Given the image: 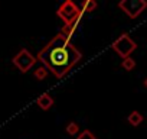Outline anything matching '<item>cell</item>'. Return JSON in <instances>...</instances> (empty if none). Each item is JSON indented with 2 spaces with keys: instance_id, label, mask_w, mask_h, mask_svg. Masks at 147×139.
Segmentation results:
<instances>
[{
  "instance_id": "obj_10",
  "label": "cell",
  "mask_w": 147,
  "mask_h": 139,
  "mask_svg": "<svg viewBox=\"0 0 147 139\" xmlns=\"http://www.w3.org/2000/svg\"><path fill=\"white\" fill-rule=\"evenodd\" d=\"M48 73H49V71H48L45 67H39L38 70H35L33 76H35L36 80H45V78L48 77Z\"/></svg>"
},
{
  "instance_id": "obj_1",
  "label": "cell",
  "mask_w": 147,
  "mask_h": 139,
  "mask_svg": "<svg viewBox=\"0 0 147 139\" xmlns=\"http://www.w3.org/2000/svg\"><path fill=\"white\" fill-rule=\"evenodd\" d=\"M81 58L82 52L61 32L56 33L36 55V61L42 62L56 78H63Z\"/></svg>"
},
{
  "instance_id": "obj_3",
  "label": "cell",
  "mask_w": 147,
  "mask_h": 139,
  "mask_svg": "<svg viewBox=\"0 0 147 139\" xmlns=\"http://www.w3.org/2000/svg\"><path fill=\"white\" fill-rule=\"evenodd\" d=\"M111 48L124 59L127 57L131 55V52H134L137 49V44L128 36V33H121L111 45Z\"/></svg>"
},
{
  "instance_id": "obj_9",
  "label": "cell",
  "mask_w": 147,
  "mask_h": 139,
  "mask_svg": "<svg viewBox=\"0 0 147 139\" xmlns=\"http://www.w3.org/2000/svg\"><path fill=\"white\" fill-rule=\"evenodd\" d=\"M121 67L125 70V71H131V70H134V67H136V61H134L131 57H127V58L123 59Z\"/></svg>"
},
{
  "instance_id": "obj_6",
  "label": "cell",
  "mask_w": 147,
  "mask_h": 139,
  "mask_svg": "<svg viewBox=\"0 0 147 139\" xmlns=\"http://www.w3.org/2000/svg\"><path fill=\"white\" fill-rule=\"evenodd\" d=\"M36 104H38L42 110H49V109L53 106V99H52L51 94L43 93V94H40V96L36 99Z\"/></svg>"
},
{
  "instance_id": "obj_11",
  "label": "cell",
  "mask_w": 147,
  "mask_h": 139,
  "mask_svg": "<svg viewBox=\"0 0 147 139\" xmlns=\"http://www.w3.org/2000/svg\"><path fill=\"white\" fill-rule=\"evenodd\" d=\"M65 130H66V133L68 135H77L78 132H80V126L75 123V122H69L68 125H66V127H65Z\"/></svg>"
},
{
  "instance_id": "obj_8",
  "label": "cell",
  "mask_w": 147,
  "mask_h": 139,
  "mask_svg": "<svg viewBox=\"0 0 147 139\" xmlns=\"http://www.w3.org/2000/svg\"><path fill=\"white\" fill-rule=\"evenodd\" d=\"M97 2H95V0H85V2H82L81 3V10L82 12H94L95 9H97Z\"/></svg>"
},
{
  "instance_id": "obj_13",
  "label": "cell",
  "mask_w": 147,
  "mask_h": 139,
  "mask_svg": "<svg viewBox=\"0 0 147 139\" xmlns=\"http://www.w3.org/2000/svg\"><path fill=\"white\" fill-rule=\"evenodd\" d=\"M144 86H146V87H147V78H146V80H144Z\"/></svg>"
},
{
  "instance_id": "obj_2",
  "label": "cell",
  "mask_w": 147,
  "mask_h": 139,
  "mask_svg": "<svg viewBox=\"0 0 147 139\" xmlns=\"http://www.w3.org/2000/svg\"><path fill=\"white\" fill-rule=\"evenodd\" d=\"M56 15L63 20L65 25H69V23H72V22H75L77 19L82 18L84 12H82L75 3H74L72 0H66V2H63V3L58 7Z\"/></svg>"
},
{
  "instance_id": "obj_5",
  "label": "cell",
  "mask_w": 147,
  "mask_h": 139,
  "mask_svg": "<svg viewBox=\"0 0 147 139\" xmlns=\"http://www.w3.org/2000/svg\"><path fill=\"white\" fill-rule=\"evenodd\" d=\"M12 62H13V65L19 70L20 73H28L29 70L36 64V57H33L28 49H20L15 57H13V59H12Z\"/></svg>"
},
{
  "instance_id": "obj_7",
  "label": "cell",
  "mask_w": 147,
  "mask_h": 139,
  "mask_svg": "<svg viewBox=\"0 0 147 139\" xmlns=\"http://www.w3.org/2000/svg\"><path fill=\"white\" fill-rule=\"evenodd\" d=\"M143 120H144V116H143L140 112H137V110L131 112V113L127 116V122H128L131 126H138Z\"/></svg>"
},
{
  "instance_id": "obj_12",
  "label": "cell",
  "mask_w": 147,
  "mask_h": 139,
  "mask_svg": "<svg viewBox=\"0 0 147 139\" xmlns=\"http://www.w3.org/2000/svg\"><path fill=\"white\" fill-rule=\"evenodd\" d=\"M75 139H98L91 130H88V129H85V130H82L81 133H80V136H77Z\"/></svg>"
},
{
  "instance_id": "obj_4",
  "label": "cell",
  "mask_w": 147,
  "mask_h": 139,
  "mask_svg": "<svg viewBox=\"0 0 147 139\" xmlns=\"http://www.w3.org/2000/svg\"><path fill=\"white\" fill-rule=\"evenodd\" d=\"M118 7L131 19L138 18L147 9V0H121Z\"/></svg>"
}]
</instances>
